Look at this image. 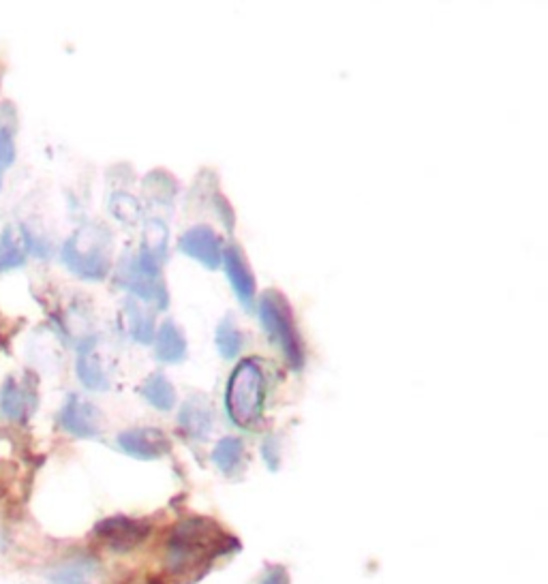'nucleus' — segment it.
<instances>
[{
    "label": "nucleus",
    "mask_w": 548,
    "mask_h": 584,
    "mask_svg": "<svg viewBox=\"0 0 548 584\" xmlns=\"http://www.w3.org/2000/svg\"><path fill=\"white\" fill-rule=\"evenodd\" d=\"M58 424L73 437L95 439L101 433V411L93 403L71 394L58 413Z\"/></svg>",
    "instance_id": "8"
},
{
    "label": "nucleus",
    "mask_w": 548,
    "mask_h": 584,
    "mask_svg": "<svg viewBox=\"0 0 548 584\" xmlns=\"http://www.w3.org/2000/svg\"><path fill=\"white\" fill-rule=\"evenodd\" d=\"M0 191H3V176H0Z\"/></svg>",
    "instance_id": "26"
},
{
    "label": "nucleus",
    "mask_w": 548,
    "mask_h": 584,
    "mask_svg": "<svg viewBox=\"0 0 548 584\" xmlns=\"http://www.w3.org/2000/svg\"><path fill=\"white\" fill-rule=\"evenodd\" d=\"M257 317L262 321L268 341L281 349L287 366L292 371H302L304 364H307V353H304L302 338L296 328L292 306L281 291H264L260 302H257Z\"/></svg>",
    "instance_id": "4"
},
{
    "label": "nucleus",
    "mask_w": 548,
    "mask_h": 584,
    "mask_svg": "<svg viewBox=\"0 0 548 584\" xmlns=\"http://www.w3.org/2000/svg\"><path fill=\"white\" fill-rule=\"evenodd\" d=\"M140 394L144 401L150 405V407H155L163 413L167 411H172L176 407V390L172 386V381L167 379L165 375L161 373H155V375H150L146 381H144V386L140 388Z\"/></svg>",
    "instance_id": "18"
},
{
    "label": "nucleus",
    "mask_w": 548,
    "mask_h": 584,
    "mask_svg": "<svg viewBox=\"0 0 548 584\" xmlns=\"http://www.w3.org/2000/svg\"><path fill=\"white\" fill-rule=\"evenodd\" d=\"M268 381L262 362L249 358L242 360L230 377L225 392V409L238 428H257L264 418Z\"/></svg>",
    "instance_id": "2"
},
{
    "label": "nucleus",
    "mask_w": 548,
    "mask_h": 584,
    "mask_svg": "<svg viewBox=\"0 0 548 584\" xmlns=\"http://www.w3.org/2000/svg\"><path fill=\"white\" fill-rule=\"evenodd\" d=\"M225 535L212 520L187 518L174 527L167 540V567L174 574H187L223 550Z\"/></svg>",
    "instance_id": "1"
},
{
    "label": "nucleus",
    "mask_w": 548,
    "mask_h": 584,
    "mask_svg": "<svg viewBox=\"0 0 548 584\" xmlns=\"http://www.w3.org/2000/svg\"><path fill=\"white\" fill-rule=\"evenodd\" d=\"M60 261L82 281H103L112 270V234L101 225L75 229L60 249Z\"/></svg>",
    "instance_id": "3"
},
{
    "label": "nucleus",
    "mask_w": 548,
    "mask_h": 584,
    "mask_svg": "<svg viewBox=\"0 0 548 584\" xmlns=\"http://www.w3.org/2000/svg\"><path fill=\"white\" fill-rule=\"evenodd\" d=\"M262 584H287V574L283 567H274V570H270Z\"/></svg>",
    "instance_id": "25"
},
{
    "label": "nucleus",
    "mask_w": 548,
    "mask_h": 584,
    "mask_svg": "<svg viewBox=\"0 0 548 584\" xmlns=\"http://www.w3.org/2000/svg\"><path fill=\"white\" fill-rule=\"evenodd\" d=\"M28 251L20 227L7 225L0 234V274L26 266Z\"/></svg>",
    "instance_id": "16"
},
{
    "label": "nucleus",
    "mask_w": 548,
    "mask_h": 584,
    "mask_svg": "<svg viewBox=\"0 0 548 584\" xmlns=\"http://www.w3.org/2000/svg\"><path fill=\"white\" fill-rule=\"evenodd\" d=\"M215 343L219 349V356L223 360H236L240 356L242 345H245V334L240 332L232 315H225L221 319V324L215 334Z\"/></svg>",
    "instance_id": "19"
},
{
    "label": "nucleus",
    "mask_w": 548,
    "mask_h": 584,
    "mask_svg": "<svg viewBox=\"0 0 548 584\" xmlns=\"http://www.w3.org/2000/svg\"><path fill=\"white\" fill-rule=\"evenodd\" d=\"M221 264L225 268L227 274V281H230L234 294L238 298V302L245 306V309H253V302H255V294H257V287H255V279H253V272L247 264L245 253H242L236 244H227L223 249V259Z\"/></svg>",
    "instance_id": "10"
},
{
    "label": "nucleus",
    "mask_w": 548,
    "mask_h": 584,
    "mask_svg": "<svg viewBox=\"0 0 548 584\" xmlns=\"http://www.w3.org/2000/svg\"><path fill=\"white\" fill-rule=\"evenodd\" d=\"M95 535L110 550L129 552V550H135L137 546H142L148 540L150 527L142 520L114 516V518H105L103 522H99Z\"/></svg>",
    "instance_id": "6"
},
{
    "label": "nucleus",
    "mask_w": 548,
    "mask_h": 584,
    "mask_svg": "<svg viewBox=\"0 0 548 584\" xmlns=\"http://www.w3.org/2000/svg\"><path fill=\"white\" fill-rule=\"evenodd\" d=\"M125 321H127V332L135 343L140 345H152L155 341V317L152 313L144 311L135 300L125 302Z\"/></svg>",
    "instance_id": "17"
},
{
    "label": "nucleus",
    "mask_w": 548,
    "mask_h": 584,
    "mask_svg": "<svg viewBox=\"0 0 548 584\" xmlns=\"http://www.w3.org/2000/svg\"><path fill=\"white\" fill-rule=\"evenodd\" d=\"M75 373H78V379L82 381V386L86 390L103 392L110 388V375L95 353V338H86L82 343L80 358L78 364H75Z\"/></svg>",
    "instance_id": "14"
},
{
    "label": "nucleus",
    "mask_w": 548,
    "mask_h": 584,
    "mask_svg": "<svg viewBox=\"0 0 548 584\" xmlns=\"http://www.w3.org/2000/svg\"><path fill=\"white\" fill-rule=\"evenodd\" d=\"M245 458V443L238 437H223L212 450V463L223 473H234Z\"/></svg>",
    "instance_id": "20"
},
{
    "label": "nucleus",
    "mask_w": 548,
    "mask_h": 584,
    "mask_svg": "<svg viewBox=\"0 0 548 584\" xmlns=\"http://www.w3.org/2000/svg\"><path fill=\"white\" fill-rule=\"evenodd\" d=\"M152 343H155V358L161 364H180L187 360L189 343L172 319L163 321Z\"/></svg>",
    "instance_id": "13"
},
{
    "label": "nucleus",
    "mask_w": 548,
    "mask_h": 584,
    "mask_svg": "<svg viewBox=\"0 0 548 584\" xmlns=\"http://www.w3.org/2000/svg\"><path fill=\"white\" fill-rule=\"evenodd\" d=\"M15 163V142L9 129H0V174Z\"/></svg>",
    "instance_id": "23"
},
{
    "label": "nucleus",
    "mask_w": 548,
    "mask_h": 584,
    "mask_svg": "<svg viewBox=\"0 0 548 584\" xmlns=\"http://www.w3.org/2000/svg\"><path fill=\"white\" fill-rule=\"evenodd\" d=\"M167 242H170V232L163 221L159 219H150L146 221L144 229V238H142V251L155 257L159 264H165L167 259Z\"/></svg>",
    "instance_id": "21"
},
{
    "label": "nucleus",
    "mask_w": 548,
    "mask_h": 584,
    "mask_svg": "<svg viewBox=\"0 0 548 584\" xmlns=\"http://www.w3.org/2000/svg\"><path fill=\"white\" fill-rule=\"evenodd\" d=\"M116 445L120 452H125L131 458L137 460H157L170 452V439L165 437L163 430L159 428H131L120 433L116 437Z\"/></svg>",
    "instance_id": "9"
},
{
    "label": "nucleus",
    "mask_w": 548,
    "mask_h": 584,
    "mask_svg": "<svg viewBox=\"0 0 548 584\" xmlns=\"http://www.w3.org/2000/svg\"><path fill=\"white\" fill-rule=\"evenodd\" d=\"M159 261L144 253L142 249L135 255H127L120 261L116 283L137 300L148 302L155 306L157 311H165L170 304V296H167V287L163 283Z\"/></svg>",
    "instance_id": "5"
},
{
    "label": "nucleus",
    "mask_w": 548,
    "mask_h": 584,
    "mask_svg": "<svg viewBox=\"0 0 548 584\" xmlns=\"http://www.w3.org/2000/svg\"><path fill=\"white\" fill-rule=\"evenodd\" d=\"M103 570L95 559L67 561L50 574V584H101Z\"/></svg>",
    "instance_id": "15"
},
{
    "label": "nucleus",
    "mask_w": 548,
    "mask_h": 584,
    "mask_svg": "<svg viewBox=\"0 0 548 584\" xmlns=\"http://www.w3.org/2000/svg\"><path fill=\"white\" fill-rule=\"evenodd\" d=\"M37 407V394L28 383H18L9 377L0 388V416L7 422L22 424Z\"/></svg>",
    "instance_id": "11"
},
{
    "label": "nucleus",
    "mask_w": 548,
    "mask_h": 584,
    "mask_svg": "<svg viewBox=\"0 0 548 584\" xmlns=\"http://www.w3.org/2000/svg\"><path fill=\"white\" fill-rule=\"evenodd\" d=\"M110 210L114 217L125 225H133L140 219V204H137V199L129 193H114L110 199Z\"/></svg>",
    "instance_id": "22"
},
{
    "label": "nucleus",
    "mask_w": 548,
    "mask_h": 584,
    "mask_svg": "<svg viewBox=\"0 0 548 584\" xmlns=\"http://www.w3.org/2000/svg\"><path fill=\"white\" fill-rule=\"evenodd\" d=\"M262 456L266 460V465L270 471L279 469V445L274 441V437H268L262 445Z\"/></svg>",
    "instance_id": "24"
},
{
    "label": "nucleus",
    "mask_w": 548,
    "mask_h": 584,
    "mask_svg": "<svg viewBox=\"0 0 548 584\" xmlns=\"http://www.w3.org/2000/svg\"><path fill=\"white\" fill-rule=\"evenodd\" d=\"M178 426L191 439H206L210 435L212 426H215V413L204 396H193L182 405Z\"/></svg>",
    "instance_id": "12"
},
{
    "label": "nucleus",
    "mask_w": 548,
    "mask_h": 584,
    "mask_svg": "<svg viewBox=\"0 0 548 584\" xmlns=\"http://www.w3.org/2000/svg\"><path fill=\"white\" fill-rule=\"evenodd\" d=\"M178 249L187 257L195 259L208 270H217L223 259V240L215 234V229L206 225H195L187 229L178 240Z\"/></svg>",
    "instance_id": "7"
}]
</instances>
